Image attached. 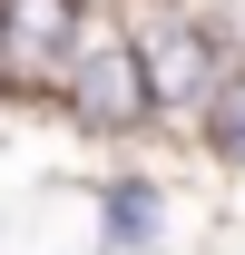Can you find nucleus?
<instances>
[{
    "label": "nucleus",
    "instance_id": "nucleus-1",
    "mask_svg": "<svg viewBox=\"0 0 245 255\" xmlns=\"http://www.w3.org/2000/svg\"><path fill=\"white\" fill-rule=\"evenodd\" d=\"M69 137H89V147H127V137H167V108H157L147 69H137V39H127L118 10H89V30L69 49V69L49 79L39 98Z\"/></svg>",
    "mask_w": 245,
    "mask_h": 255
},
{
    "label": "nucleus",
    "instance_id": "nucleus-2",
    "mask_svg": "<svg viewBox=\"0 0 245 255\" xmlns=\"http://www.w3.org/2000/svg\"><path fill=\"white\" fill-rule=\"evenodd\" d=\"M118 20H127V39H137V69H147L167 128H177V108L206 89L216 69L236 59V49L216 39V20H206V10H186V0H118Z\"/></svg>",
    "mask_w": 245,
    "mask_h": 255
},
{
    "label": "nucleus",
    "instance_id": "nucleus-3",
    "mask_svg": "<svg viewBox=\"0 0 245 255\" xmlns=\"http://www.w3.org/2000/svg\"><path fill=\"white\" fill-rule=\"evenodd\" d=\"M79 30H89V0H0V69L20 79L30 108L49 98V79L69 69Z\"/></svg>",
    "mask_w": 245,
    "mask_h": 255
},
{
    "label": "nucleus",
    "instance_id": "nucleus-4",
    "mask_svg": "<svg viewBox=\"0 0 245 255\" xmlns=\"http://www.w3.org/2000/svg\"><path fill=\"white\" fill-rule=\"evenodd\" d=\"M89 236H98V255H157L167 246V187L147 167H108L89 187Z\"/></svg>",
    "mask_w": 245,
    "mask_h": 255
},
{
    "label": "nucleus",
    "instance_id": "nucleus-5",
    "mask_svg": "<svg viewBox=\"0 0 245 255\" xmlns=\"http://www.w3.org/2000/svg\"><path fill=\"white\" fill-rule=\"evenodd\" d=\"M177 137L216 167V177H236V187H245V59H226L206 89L177 108Z\"/></svg>",
    "mask_w": 245,
    "mask_h": 255
},
{
    "label": "nucleus",
    "instance_id": "nucleus-6",
    "mask_svg": "<svg viewBox=\"0 0 245 255\" xmlns=\"http://www.w3.org/2000/svg\"><path fill=\"white\" fill-rule=\"evenodd\" d=\"M89 10H118V0H89Z\"/></svg>",
    "mask_w": 245,
    "mask_h": 255
}]
</instances>
